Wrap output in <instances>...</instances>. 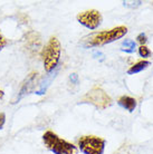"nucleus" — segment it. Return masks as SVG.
Returning <instances> with one entry per match:
<instances>
[{
  "label": "nucleus",
  "mask_w": 153,
  "mask_h": 154,
  "mask_svg": "<svg viewBox=\"0 0 153 154\" xmlns=\"http://www.w3.org/2000/svg\"><path fill=\"white\" fill-rule=\"evenodd\" d=\"M42 142L45 144L47 150H49L54 154H77V147L63 140L57 134L52 131H47L42 135Z\"/></svg>",
  "instance_id": "nucleus-1"
},
{
  "label": "nucleus",
  "mask_w": 153,
  "mask_h": 154,
  "mask_svg": "<svg viewBox=\"0 0 153 154\" xmlns=\"http://www.w3.org/2000/svg\"><path fill=\"white\" fill-rule=\"evenodd\" d=\"M61 53V42L56 37H50L46 46L42 49V58L44 63V68L47 73H50L52 70L56 68V66L59 63Z\"/></svg>",
  "instance_id": "nucleus-2"
},
{
  "label": "nucleus",
  "mask_w": 153,
  "mask_h": 154,
  "mask_svg": "<svg viewBox=\"0 0 153 154\" xmlns=\"http://www.w3.org/2000/svg\"><path fill=\"white\" fill-rule=\"evenodd\" d=\"M127 34V28L125 26H117V27L110 29V30L100 31L95 35H93L87 42V47H100L116 42L123 38Z\"/></svg>",
  "instance_id": "nucleus-3"
},
{
  "label": "nucleus",
  "mask_w": 153,
  "mask_h": 154,
  "mask_svg": "<svg viewBox=\"0 0 153 154\" xmlns=\"http://www.w3.org/2000/svg\"><path fill=\"white\" fill-rule=\"evenodd\" d=\"M80 103H87L98 109H105L112 105V98L101 87H93L80 98Z\"/></svg>",
  "instance_id": "nucleus-4"
},
{
  "label": "nucleus",
  "mask_w": 153,
  "mask_h": 154,
  "mask_svg": "<svg viewBox=\"0 0 153 154\" xmlns=\"http://www.w3.org/2000/svg\"><path fill=\"white\" fill-rule=\"evenodd\" d=\"M106 141L94 135H84L78 140V149L84 154H103Z\"/></svg>",
  "instance_id": "nucleus-5"
},
{
  "label": "nucleus",
  "mask_w": 153,
  "mask_h": 154,
  "mask_svg": "<svg viewBox=\"0 0 153 154\" xmlns=\"http://www.w3.org/2000/svg\"><path fill=\"white\" fill-rule=\"evenodd\" d=\"M76 19L80 25H83L87 29L94 30L96 28H98V26L102 23L103 17H102V15H101V12L98 10L91 9V10L80 12L76 16Z\"/></svg>",
  "instance_id": "nucleus-6"
},
{
  "label": "nucleus",
  "mask_w": 153,
  "mask_h": 154,
  "mask_svg": "<svg viewBox=\"0 0 153 154\" xmlns=\"http://www.w3.org/2000/svg\"><path fill=\"white\" fill-rule=\"evenodd\" d=\"M25 42H26V47L28 51L31 50L34 53H37V50L42 47L40 36H39L38 32H35V31L27 34V39H25Z\"/></svg>",
  "instance_id": "nucleus-7"
},
{
  "label": "nucleus",
  "mask_w": 153,
  "mask_h": 154,
  "mask_svg": "<svg viewBox=\"0 0 153 154\" xmlns=\"http://www.w3.org/2000/svg\"><path fill=\"white\" fill-rule=\"evenodd\" d=\"M117 104H119L121 107L124 108V109H126L127 112L132 113V112H134V109L138 106V102H136V100L133 98V97L124 95V96H121L119 98Z\"/></svg>",
  "instance_id": "nucleus-8"
},
{
  "label": "nucleus",
  "mask_w": 153,
  "mask_h": 154,
  "mask_svg": "<svg viewBox=\"0 0 153 154\" xmlns=\"http://www.w3.org/2000/svg\"><path fill=\"white\" fill-rule=\"evenodd\" d=\"M151 65V63L149 62V60H145V59H142V60H140V62L135 63L134 65H132L127 69V74L129 75H134V74H138L140 73V72H142V70L146 69L149 66Z\"/></svg>",
  "instance_id": "nucleus-9"
},
{
  "label": "nucleus",
  "mask_w": 153,
  "mask_h": 154,
  "mask_svg": "<svg viewBox=\"0 0 153 154\" xmlns=\"http://www.w3.org/2000/svg\"><path fill=\"white\" fill-rule=\"evenodd\" d=\"M121 47H122L121 49H122L123 51L129 53V54H132V53H134V50H135V42L132 40V39H125V40L122 42Z\"/></svg>",
  "instance_id": "nucleus-10"
},
{
  "label": "nucleus",
  "mask_w": 153,
  "mask_h": 154,
  "mask_svg": "<svg viewBox=\"0 0 153 154\" xmlns=\"http://www.w3.org/2000/svg\"><path fill=\"white\" fill-rule=\"evenodd\" d=\"M139 55L141 56L142 58H148L151 56V50L148 48V47L144 45V46H140L139 47Z\"/></svg>",
  "instance_id": "nucleus-11"
},
{
  "label": "nucleus",
  "mask_w": 153,
  "mask_h": 154,
  "mask_svg": "<svg viewBox=\"0 0 153 154\" xmlns=\"http://www.w3.org/2000/svg\"><path fill=\"white\" fill-rule=\"evenodd\" d=\"M136 42L140 44V46H144L148 42V37L144 32H141V34H139L138 37H136Z\"/></svg>",
  "instance_id": "nucleus-12"
},
{
  "label": "nucleus",
  "mask_w": 153,
  "mask_h": 154,
  "mask_svg": "<svg viewBox=\"0 0 153 154\" xmlns=\"http://www.w3.org/2000/svg\"><path fill=\"white\" fill-rule=\"evenodd\" d=\"M8 45V42L7 39L5 38L4 36H2V34H1V31H0V50H2L5 48V47Z\"/></svg>",
  "instance_id": "nucleus-13"
},
{
  "label": "nucleus",
  "mask_w": 153,
  "mask_h": 154,
  "mask_svg": "<svg viewBox=\"0 0 153 154\" xmlns=\"http://www.w3.org/2000/svg\"><path fill=\"white\" fill-rule=\"evenodd\" d=\"M5 122H6V115L5 113H0V130L4 127Z\"/></svg>",
  "instance_id": "nucleus-14"
},
{
  "label": "nucleus",
  "mask_w": 153,
  "mask_h": 154,
  "mask_svg": "<svg viewBox=\"0 0 153 154\" xmlns=\"http://www.w3.org/2000/svg\"><path fill=\"white\" fill-rule=\"evenodd\" d=\"M4 95H5L4 91H1V89H0V100H1V98H2V97H4Z\"/></svg>",
  "instance_id": "nucleus-15"
}]
</instances>
